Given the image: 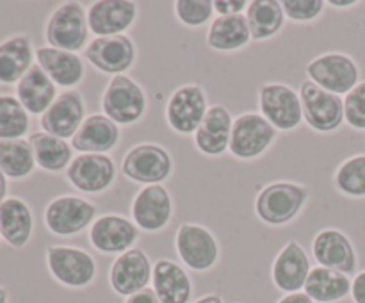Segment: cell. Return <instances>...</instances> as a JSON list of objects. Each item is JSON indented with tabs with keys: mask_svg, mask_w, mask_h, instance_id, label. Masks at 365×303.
Listing matches in <instances>:
<instances>
[{
	"mask_svg": "<svg viewBox=\"0 0 365 303\" xmlns=\"http://www.w3.org/2000/svg\"><path fill=\"white\" fill-rule=\"evenodd\" d=\"M45 259L53 280L68 289L89 287L98 273L95 257L77 246L52 245L46 248Z\"/></svg>",
	"mask_w": 365,
	"mask_h": 303,
	"instance_id": "obj_4",
	"label": "cell"
},
{
	"mask_svg": "<svg viewBox=\"0 0 365 303\" xmlns=\"http://www.w3.org/2000/svg\"><path fill=\"white\" fill-rule=\"evenodd\" d=\"M282 7H284L285 18L291 21L310 24L323 14L327 2L324 0H284Z\"/></svg>",
	"mask_w": 365,
	"mask_h": 303,
	"instance_id": "obj_37",
	"label": "cell"
},
{
	"mask_svg": "<svg viewBox=\"0 0 365 303\" xmlns=\"http://www.w3.org/2000/svg\"><path fill=\"white\" fill-rule=\"evenodd\" d=\"M34 216L27 202L16 196H7L0 203V237L11 248H24L32 237Z\"/></svg>",
	"mask_w": 365,
	"mask_h": 303,
	"instance_id": "obj_26",
	"label": "cell"
},
{
	"mask_svg": "<svg viewBox=\"0 0 365 303\" xmlns=\"http://www.w3.org/2000/svg\"><path fill=\"white\" fill-rule=\"evenodd\" d=\"M207 46L214 52L232 53L246 48L252 39L248 20L245 14L216 16L207 29Z\"/></svg>",
	"mask_w": 365,
	"mask_h": 303,
	"instance_id": "obj_27",
	"label": "cell"
},
{
	"mask_svg": "<svg viewBox=\"0 0 365 303\" xmlns=\"http://www.w3.org/2000/svg\"><path fill=\"white\" fill-rule=\"evenodd\" d=\"M234 118L221 103L210 106L198 130L192 134V141L200 153L207 157H220L230 146V134Z\"/></svg>",
	"mask_w": 365,
	"mask_h": 303,
	"instance_id": "obj_22",
	"label": "cell"
},
{
	"mask_svg": "<svg viewBox=\"0 0 365 303\" xmlns=\"http://www.w3.org/2000/svg\"><path fill=\"white\" fill-rule=\"evenodd\" d=\"M312 257L317 266L330 267L344 274H355L359 267L351 239L339 228H323L312 241Z\"/></svg>",
	"mask_w": 365,
	"mask_h": 303,
	"instance_id": "obj_20",
	"label": "cell"
},
{
	"mask_svg": "<svg viewBox=\"0 0 365 303\" xmlns=\"http://www.w3.org/2000/svg\"><path fill=\"white\" fill-rule=\"evenodd\" d=\"M310 271H312V264H310L309 253L298 241H289L274 257L273 266H271V280L278 291L292 294V292L303 291Z\"/></svg>",
	"mask_w": 365,
	"mask_h": 303,
	"instance_id": "obj_19",
	"label": "cell"
},
{
	"mask_svg": "<svg viewBox=\"0 0 365 303\" xmlns=\"http://www.w3.org/2000/svg\"><path fill=\"white\" fill-rule=\"evenodd\" d=\"M138 20V4L132 0H98L88 7L89 32L96 38L121 36Z\"/></svg>",
	"mask_w": 365,
	"mask_h": 303,
	"instance_id": "obj_21",
	"label": "cell"
},
{
	"mask_svg": "<svg viewBox=\"0 0 365 303\" xmlns=\"http://www.w3.org/2000/svg\"><path fill=\"white\" fill-rule=\"evenodd\" d=\"M334 184L341 195L365 198V153L346 159L335 171Z\"/></svg>",
	"mask_w": 365,
	"mask_h": 303,
	"instance_id": "obj_35",
	"label": "cell"
},
{
	"mask_svg": "<svg viewBox=\"0 0 365 303\" xmlns=\"http://www.w3.org/2000/svg\"><path fill=\"white\" fill-rule=\"evenodd\" d=\"M359 4H360L359 0H328L327 6L335 7V9L346 11V9H353V7H356Z\"/></svg>",
	"mask_w": 365,
	"mask_h": 303,
	"instance_id": "obj_43",
	"label": "cell"
},
{
	"mask_svg": "<svg viewBox=\"0 0 365 303\" xmlns=\"http://www.w3.org/2000/svg\"><path fill=\"white\" fill-rule=\"evenodd\" d=\"M86 118L88 116H86V102L82 93H78L77 89H66L59 93L52 106L41 114L39 123L46 134L61 139H71Z\"/></svg>",
	"mask_w": 365,
	"mask_h": 303,
	"instance_id": "obj_18",
	"label": "cell"
},
{
	"mask_svg": "<svg viewBox=\"0 0 365 303\" xmlns=\"http://www.w3.org/2000/svg\"><path fill=\"white\" fill-rule=\"evenodd\" d=\"M29 143H31L32 153H34L36 166L48 171V173L66 171L73 160V148L66 139L38 130L29 135Z\"/></svg>",
	"mask_w": 365,
	"mask_h": 303,
	"instance_id": "obj_31",
	"label": "cell"
},
{
	"mask_svg": "<svg viewBox=\"0 0 365 303\" xmlns=\"http://www.w3.org/2000/svg\"><path fill=\"white\" fill-rule=\"evenodd\" d=\"M96 220V205L82 196H56L45 209V227L57 237H73Z\"/></svg>",
	"mask_w": 365,
	"mask_h": 303,
	"instance_id": "obj_10",
	"label": "cell"
},
{
	"mask_svg": "<svg viewBox=\"0 0 365 303\" xmlns=\"http://www.w3.org/2000/svg\"><path fill=\"white\" fill-rule=\"evenodd\" d=\"M253 41L274 38L285 25V14L278 0H253L245 13Z\"/></svg>",
	"mask_w": 365,
	"mask_h": 303,
	"instance_id": "obj_32",
	"label": "cell"
},
{
	"mask_svg": "<svg viewBox=\"0 0 365 303\" xmlns=\"http://www.w3.org/2000/svg\"><path fill=\"white\" fill-rule=\"evenodd\" d=\"M125 303H160V302L159 298H157L155 291H153L152 287H146L143 289V291L125 298Z\"/></svg>",
	"mask_w": 365,
	"mask_h": 303,
	"instance_id": "obj_41",
	"label": "cell"
},
{
	"mask_svg": "<svg viewBox=\"0 0 365 303\" xmlns=\"http://www.w3.org/2000/svg\"><path fill=\"white\" fill-rule=\"evenodd\" d=\"M175 16L185 27H203L214 20V4L210 0H177Z\"/></svg>",
	"mask_w": 365,
	"mask_h": 303,
	"instance_id": "obj_36",
	"label": "cell"
},
{
	"mask_svg": "<svg viewBox=\"0 0 365 303\" xmlns=\"http://www.w3.org/2000/svg\"><path fill=\"white\" fill-rule=\"evenodd\" d=\"M31 127V116L20 100L9 93H0V141L24 139Z\"/></svg>",
	"mask_w": 365,
	"mask_h": 303,
	"instance_id": "obj_34",
	"label": "cell"
},
{
	"mask_svg": "<svg viewBox=\"0 0 365 303\" xmlns=\"http://www.w3.org/2000/svg\"><path fill=\"white\" fill-rule=\"evenodd\" d=\"M57 95H59L57 86L39 64H34L16 84V98L20 100L25 111L34 116H41L52 106Z\"/></svg>",
	"mask_w": 365,
	"mask_h": 303,
	"instance_id": "obj_29",
	"label": "cell"
},
{
	"mask_svg": "<svg viewBox=\"0 0 365 303\" xmlns=\"http://www.w3.org/2000/svg\"><path fill=\"white\" fill-rule=\"evenodd\" d=\"M148 109L146 91L130 75L110 77L102 93V111L120 127H132L145 118Z\"/></svg>",
	"mask_w": 365,
	"mask_h": 303,
	"instance_id": "obj_2",
	"label": "cell"
},
{
	"mask_svg": "<svg viewBox=\"0 0 365 303\" xmlns=\"http://www.w3.org/2000/svg\"><path fill=\"white\" fill-rule=\"evenodd\" d=\"M303 120L312 130L319 134H330L344 123V98L327 89L319 88L312 81L299 86Z\"/></svg>",
	"mask_w": 365,
	"mask_h": 303,
	"instance_id": "obj_8",
	"label": "cell"
},
{
	"mask_svg": "<svg viewBox=\"0 0 365 303\" xmlns=\"http://www.w3.org/2000/svg\"><path fill=\"white\" fill-rule=\"evenodd\" d=\"M175 250L185 267L198 273L212 269L220 260L216 235L200 223H182L175 234Z\"/></svg>",
	"mask_w": 365,
	"mask_h": 303,
	"instance_id": "obj_9",
	"label": "cell"
},
{
	"mask_svg": "<svg viewBox=\"0 0 365 303\" xmlns=\"http://www.w3.org/2000/svg\"><path fill=\"white\" fill-rule=\"evenodd\" d=\"M192 303H225V302H223V298L217 294V292H209V294H205V296H202V298L195 299Z\"/></svg>",
	"mask_w": 365,
	"mask_h": 303,
	"instance_id": "obj_44",
	"label": "cell"
},
{
	"mask_svg": "<svg viewBox=\"0 0 365 303\" xmlns=\"http://www.w3.org/2000/svg\"><path fill=\"white\" fill-rule=\"evenodd\" d=\"M259 109L260 114L282 132L294 130L303 121L299 93L284 82H266L260 86Z\"/></svg>",
	"mask_w": 365,
	"mask_h": 303,
	"instance_id": "obj_11",
	"label": "cell"
},
{
	"mask_svg": "<svg viewBox=\"0 0 365 303\" xmlns=\"http://www.w3.org/2000/svg\"><path fill=\"white\" fill-rule=\"evenodd\" d=\"M0 170L13 180H24L34 173L36 159L29 139L0 141Z\"/></svg>",
	"mask_w": 365,
	"mask_h": 303,
	"instance_id": "obj_33",
	"label": "cell"
},
{
	"mask_svg": "<svg viewBox=\"0 0 365 303\" xmlns=\"http://www.w3.org/2000/svg\"><path fill=\"white\" fill-rule=\"evenodd\" d=\"M135 45L127 34L93 38L84 48V59L107 75H123L135 63Z\"/></svg>",
	"mask_w": 365,
	"mask_h": 303,
	"instance_id": "obj_14",
	"label": "cell"
},
{
	"mask_svg": "<svg viewBox=\"0 0 365 303\" xmlns=\"http://www.w3.org/2000/svg\"><path fill=\"white\" fill-rule=\"evenodd\" d=\"M277 303H314V302L309 294L299 291V292H292V294H285L284 298L278 299Z\"/></svg>",
	"mask_w": 365,
	"mask_h": 303,
	"instance_id": "obj_42",
	"label": "cell"
},
{
	"mask_svg": "<svg viewBox=\"0 0 365 303\" xmlns=\"http://www.w3.org/2000/svg\"><path fill=\"white\" fill-rule=\"evenodd\" d=\"M209 111L202 86L185 84L171 93L166 103V121L177 134L192 135Z\"/></svg>",
	"mask_w": 365,
	"mask_h": 303,
	"instance_id": "obj_13",
	"label": "cell"
},
{
	"mask_svg": "<svg viewBox=\"0 0 365 303\" xmlns=\"http://www.w3.org/2000/svg\"><path fill=\"white\" fill-rule=\"evenodd\" d=\"M153 264L143 248H132L113 260L109 267V285L118 296L135 294L152 282Z\"/></svg>",
	"mask_w": 365,
	"mask_h": 303,
	"instance_id": "obj_17",
	"label": "cell"
},
{
	"mask_svg": "<svg viewBox=\"0 0 365 303\" xmlns=\"http://www.w3.org/2000/svg\"><path fill=\"white\" fill-rule=\"evenodd\" d=\"M120 127L106 114H91L71 138V148L81 153H107L120 143Z\"/></svg>",
	"mask_w": 365,
	"mask_h": 303,
	"instance_id": "obj_25",
	"label": "cell"
},
{
	"mask_svg": "<svg viewBox=\"0 0 365 303\" xmlns=\"http://www.w3.org/2000/svg\"><path fill=\"white\" fill-rule=\"evenodd\" d=\"M214 13L217 16H232V14H242L248 9L250 2L246 0H214Z\"/></svg>",
	"mask_w": 365,
	"mask_h": 303,
	"instance_id": "obj_39",
	"label": "cell"
},
{
	"mask_svg": "<svg viewBox=\"0 0 365 303\" xmlns=\"http://www.w3.org/2000/svg\"><path fill=\"white\" fill-rule=\"evenodd\" d=\"M0 239H2V237H0Z\"/></svg>",
	"mask_w": 365,
	"mask_h": 303,
	"instance_id": "obj_47",
	"label": "cell"
},
{
	"mask_svg": "<svg viewBox=\"0 0 365 303\" xmlns=\"http://www.w3.org/2000/svg\"><path fill=\"white\" fill-rule=\"evenodd\" d=\"M351 298L355 303H365V269L355 274L351 282Z\"/></svg>",
	"mask_w": 365,
	"mask_h": 303,
	"instance_id": "obj_40",
	"label": "cell"
},
{
	"mask_svg": "<svg viewBox=\"0 0 365 303\" xmlns=\"http://www.w3.org/2000/svg\"><path fill=\"white\" fill-rule=\"evenodd\" d=\"M121 173L135 184H163L173 173V157L164 146L155 143H141L125 153Z\"/></svg>",
	"mask_w": 365,
	"mask_h": 303,
	"instance_id": "obj_5",
	"label": "cell"
},
{
	"mask_svg": "<svg viewBox=\"0 0 365 303\" xmlns=\"http://www.w3.org/2000/svg\"><path fill=\"white\" fill-rule=\"evenodd\" d=\"M36 50L27 34L9 36L0 43V84H18L34 66Z\"/></svg>",
	"mask_w": 365,
	"mask_h": 303,
	"instance_id": "obj_28",
	"label": "cell"
},
{
	"mask_svg": "<svg viewBox=\"0 0 365 303\" xmlns=\"http://www.w3.org/2000/svg\"><path fill=\"white\" fill-rule=\"evenodd\" d=\"M152 289L160 303H189L192 282L184 266L170 259H159L153 264Z\"/></svg>",
	"mask_w": 365,
	"mask_h": 303,
	"instance_id": "obj_24",
	"label": "cell"
},
{
	"mask_svg": "<svg viewBox=\"0 0 365 303\" xmlns=\"http://www.w3.org/2000/svg\"><path fill=\"white\" fill-rule=\"evenodd\" d=\"M7 198V177L0 170V203Z\"/></svg>",
	"mask_w": 365,
	"mask_h": 303,
	"instance_id": "obj_45",
	"label": "cell"
},
{
	"mask_svg": "<svg viewBox=\"0 0 365 303\" xmlns=\"http://www.w3.org/2000/svg\"><path fill=\"white\" fill-rule=\"evenodd\" d=\"M88 9L81 2H63L50 13L45 25L46 45L77 53L88 46Z\"/></svg>",
	"mask_w": 365,
	"mask_h": 303,
	"instance_id": "obj_3",
	"label": "cell"
},
{
	"mask_svg": "<svg viewBox=\"0 0 365 303\" xmlns=\"http://www.w3.org/2000/svg\"><path fill=\"white\" fill-rule=\"evenodd\" d=\"M36 64H39L59 88L73 89L86 77L84 59L78 53L52 48L48 45L36 48Z\"/></svg>",
	"mask_w": 365,
	"mask_h": 303,
	"instance_id": "obj_23",
	"label": "cell"
},
{
	"mask_svg": "<svg viewBox=\"0 0 365 303\" xmlns=\"http://www.w3.org/2000/svg\"><path fill=\"white\" fill-rule=\"evenodd\" d=\"M344 121L355 130H365V81L344 96Z\"/></svg>",
	"mask_w": 365,
	"mask_h": 303,
	"instance_id": "obj_38",
	"label": "cell"
},
{
	"mask_svg": "<svg viewBox=\"0 0 365 303\" xmlns=\"http://www.w3.org/2000/svg\"><path fill=\"white\" fill-rule=\"evenodd\" d=\"M309 189L291 180H277L259 191L255 198V214L271 227L289 225L309 202Z\"/></svg>",
	"mask_w": 365,
	"mask_h": 303,
	"instance_id": "obj_1",
	"label": "cell"
},
{
	"mask_svg": "<svg viewBox=\"0 0 365 303\" xmlns=\"http://www.w3.org/2000/svg\"><path fill=\"white\" fill-rule=\"evenodd\" d=\"M351 278L341 271L316 266L310 271L303 292L314 303H337L351 294Z\"/></svg>",
	"mask_w": 365,
	"mask_h": 303,
	"instance_id": "obj_30",
	"label": "cell"
},
{
	"mask_svg": "<svg viewBox=\"0 0 365 303\" xmlns=\"http://www.w3.org/2000/svg\"><path fill=\"white\" fill-rule=\"evenodd\" d=\"M277 128L260 113H245L234 118L228 152L241 160L259 159L277 141Z\"/></svg>",
	"mask_w": 365,
	"mask_h": 303,
	"instance_id": "obj_7",
	"label": "cell"
},
{
	"mask_svg": "<svg viewBox=\"0 0 365 303\" xmlns=\"http://www.w3.org/2000/svg\"><path fill=\"white\" fill-rule=\"evenodd\" d=\"M130 214L139 230L155 234L170 225L173 217V198L163 184L145 185L135 192Z\"/></svg>",
	"mask_w": 365,
	"mask_h": 303,
	"instance_id": "obj_16",
	"label": "cell"
},
{
	"mask_svg": "<svg viewBox=\"0 0 365 303\" xmlns=\"http://www.w3.org/2000/svg\"><path fill=\"white\" fill-rule=\"evenodd\" d=\"M89 242L103 255H121L134 248L139 239V228L121 214H102L89 227Z\"/></svg>",
	"mask_w": 365,
	"mask_h": 303,
	"instance_id": "obj_15",
	"label": "cell"
},
{
	"mask_svg": "<svg viewBox=\"0 0 365 303\" xmlns=\"http://www.w3.org/2000/svg\"><path fill=\"white\" fill-rule=\"evenodd\" d=\"M116 163L107 153H78L66 170V180L84 195H102L116 180Z\"/></svg>",
	"mask_w": 365,
	"mask_h": 303,
	"instance_id": "obj_12",
	"label": "cell"
},
{
	"mask_svg": "<svg viewBox=\"0 0 365 303\" xmlns=\"http://www.w3.org/2000/svg\"><path fill=\"white\" fill-rule=\"evenodd\" d=\"M305 71L309 81L339 96H346L360 82L359 64L344 52L321 53L307 63Z\"/></svg>",
	"mask_w": 365,
	"mask_h": 303,
	"instance_id": "obj_6",
	"label": "cell"
},
{
	"mask_svg": "<svg viewBox=\"0 0 365 303\" xmlns=\"http://www.w3.org/2000/svg\"><path fill=\"white\" fill-rule=\"evenodd\" d=\"M9 302V292H7L6 287L0 285V303H7Z\"/></svg>",
	"mask_w": 365,
	"mask_h": 303,
	"instance_id": "obj_46",
	"label": "cell"
}]
</instances>
